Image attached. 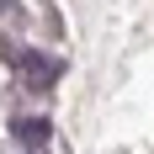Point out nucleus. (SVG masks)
Here are the masks:
<instances>
[{"instance_id":"obj_1","label":"nucleus","mask_w":154,"mask_h":154,"mask_svg":"<svg viewBox=\"0 0 154 154\" xmlns=\"http://www.w3.org/2000/svg\"><path fill=\"white\" fill-rule=\"evenodd\" d=\"M21 75H37V85H48V80H53V75H59V64H53V59H43V53H27V59H21Z\"/></svg>"},{"instance_id":"obj_2","label":"nucleus","mask_w":154,"mask_h":154,"mask_svg":"<svg viewBox=\"0 0 154 154\" xmlns=\"http://www.w3.org/2000/svg\"><path fill=\"white\" fill-rule=\"evenodd\" d=\"M16 138H21V143H43L48 138V122H43V117H21V122H16Z\"/></svg>"}]
</instances>
